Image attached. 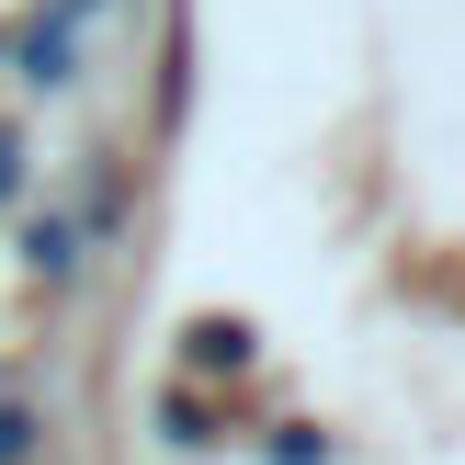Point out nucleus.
Returning <instances> with one entry per match:
<instances>
[{
	"label": "nucleus",
	"mask_w": 465,
	"mask_h": 465,
	"mask_svg": "<svg viewBox=\"0 0 465 465\" xmlns=\"http://www.w3.org/2000/svg\"><path fill=\"white\" fill-rule=\"evenodd\" d=\"M193 363H250V330H193Z\"/></svg>",
	"instance_id": "1"
},
{
	"label": "nucleus",
	"mask_w": 465,
	"mask_h": 465,
	"mask_svg": "<svg viewBox=\"0 0 465 465\" xmlns=\"http://www.w3.org/2000/svg\"><path fill=\"white\" fill-rule=\"evenodd\" d=\"M23 443H35V420H23V409H0V465H23Z\"/></svg>",
	"instance_id": "2"
}]
</instances>
